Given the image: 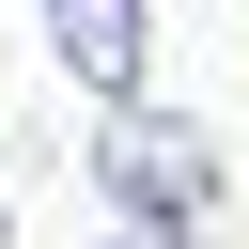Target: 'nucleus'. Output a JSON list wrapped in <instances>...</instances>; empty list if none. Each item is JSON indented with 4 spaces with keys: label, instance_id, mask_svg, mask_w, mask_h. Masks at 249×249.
<instances>
[{
    "label": "nucleus",
    "instance_id": "1",
    "mask_svg": "<svg viewBox=\"0 0 249 249\" xmlns=\"http://www.w3.org/2000/svg\"><path fill=\"white\" fill-rule=\"evenodd\" d=\"M93 187L124 202V218H202L218 202V156H202V124H171V109H109V140H93Z\"/></svg>",
    "mask_w": 249,
    "mask_h": 249
},
{
    "label": "nucleus",
    "instance_id": "2",
    "mask_svg": "<svg viewBox=\"0 0 249 249\" xmlns=\"http://www.w3.org/2000/svg\"><path fill=\"white\" fill-rule=\"evenodd\" d=\"M47 31H62V62L124 109V78H140V0H47Z\"/></svg>",
    "mask_w": 249,
    "mask_h": 249
}]
</instances>
